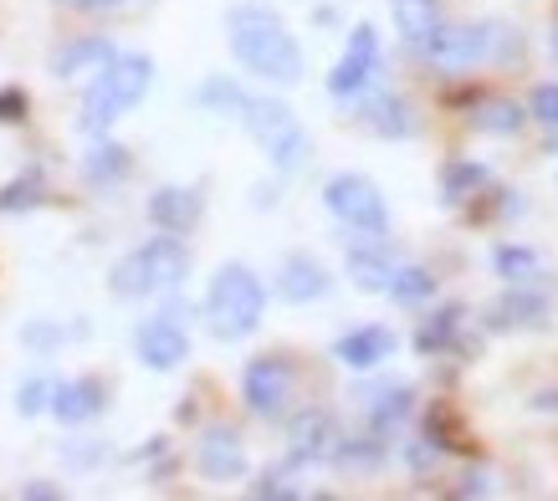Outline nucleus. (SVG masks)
Instances as JSON below:
<instances>
[{"instance_id":"b1692460","label":"nucleus","mask_w":558,"mask_h":501,"mask_svg":"<svg viewBox=\"0 0 558 501\" xmlns=\"http://www.w3.org/2000/svg\"><path fill=\"white\" fill-rule=\"evenodd\" d=\"M389 16H395V32L405 36L410 47H421L440 26V0H389Z\"/></svg>"},{"instance_id":"f704fd0d","label":"nucleus","mask_w":558,"mask_h":501,"mask_svg":"<svg viewBox=\"0 0 558 501\" xmlns=\"http://www.w3.org/2000/svg\"><path fill=\"white\" fill-rule=\"evenodd\" d=\"M51 379H32V384H21V394H16V410L21 415H41V410H47L51 404Z\"/></svg>"},{"instance_id":"aec40b11","label":"nucleus","mask_w":558,"mask_h":501,"mask_svg":"<svg viewBox=\"0 0 558 501\" xmlns=\"http://www.w3.org/2000/svg\"><path fill=\"white\" fill-rule=\"evenodd\" d=\"M119 51L108 36H72L68 47L51 57V77H62V83H77V77H98L108 62H113Z\"/></svg>"},{"instance_id":"2f4dec72","label":"nucleus","mask_w":558,"mask_h":501,"mask_svg":"<svg viewBox=\"0 0 558 501\" xmlns=\"http://www.w3.org/2000/svg\"><path fill=\"white\" fill-rule=\"evenodd\" d=\"M527 123H538V129H554L558 134V83H538L527 93Z\"/></svg>"},{"instance_id":"20e7f679","label":"nucleus","mask_w":558,"mask_h":501,"mask_svg":"<svg viewBox=\"0 0 558 501\" xmlns=\"http://www.w3.org/2000/svg\"><path fill=\"white\" fill-rule=\"evenodd\" d=\"M262 318H267V282L246 261H226L205 292V328L220 343H241L262 328Z\"/></svg>"},{"instance_id":"f03ea898","label":"nucleus","mask_w":558,"mask_h":501,"mask_svg":"<svg viewBox=\"0 0 558 501\" xmlns=\"http://www.w3.org/2000/svg\"><path fill=\"white\" fill-rule=\"evenodd\" d=\"M425 62L446 77H472L476 68H508L523 62V32L508 21H457L446 26L440 21L430 41H421Z\"/></svg>"},{"instance_id":"f257e3e1","label":"nucleus","mask_w":558,"mask_h":501,"mask_svg":"<svg viewBox=\"0 0 558 501\" xmlns=\"http://www.w3.org/2000/svg\"><path fill=\"white\" fill-rule=\"evenodd\" d=\"M226 41L241 68L271 87H298L303 83V47L288 32V21L267 11V5H231L226 11Z\"/></svg>"},{"instance_id":"1a4fd4ad","label":"nucleus","mask_w":558,"mask_h":501,"mask_svg":"<svg viewBox=\"0 0 558 501\" xmlns=\"http://www.w3.org/2000/svg\"><path fill=\"white\" fill-rule=\"evenodd\" d=\"M134 353H138V364L154 368V374H170V368L185 364L190 333H185V322H180V307H165V313H154V318L138 322Z\"/></svg>"},{"instance_id":"7c9ffc66","label":"nucleus","mask_w":558,"mask_h":501,"mask_svg":"<svg viewBox=\"0 0 558 501\" xmlns=\"http://www.w3.org/2000/svg\"><path fill=\"white\" fill-rule=\"evenodd\" d=\"M246 98H252V93H241L231 77H210V83L201 87V108H210V113H220V118H241Z\"/></svg>"},{"instance_id":"bb28decb","label":"nucleus","mask_w":558,"mask_h":501,"mask_svg":"<svg viewBox=\"0 0 558 501\" xmlns=\"http://www.w3.org/2000/svg\"><path fill=\"white\" fill-rule=\"evenodd\" d=\"M385 297H395L400 307H425V302L436 297V271H425V267H395V271H389Z\"/></svg>"},{"instance_id":"a211bd4d","label":"nucleus","mask_w":558,"mask_h":501,"mask_svg":"<svg viewBox=\"0 0 558 501\" xmlns=\"http://www.w3.org/2000/svg\"><path fill=\"white\" fill-rule=\"evenodd\" d=\"M277 292L292 302V307H303V302H323L333 292V277L323 267L318 256H307V250H292L282 271H277Z\"/></svg>"},{"instance_id":"ea45409f","label":"nucleus","mask_w":558,"mask_h":501,"mask_svg":"<svg viewBox=\"0 0 558 501\" xmlns=\"http://www.w3.org/2000/svg\"><path fill=\"white\" fill-rule=\"evenodd\" d=\"M533 410H538V415H558V389H538V394H533Z\"/></svg>"},{"instance_id":"4c0bfd02","label":"nucleus","mask_w":558,"mask_h":501,"mask_svg":"<svg viewBox=\"0 0 558 501\" xmlns=\"http://www.w3.org/2000/svg\"><path fill=\"white\" fill-rule=\"evenodd\" d=\"M68 11H119V5H134V0H57Z\"/></svg>"},{"instance_id":"a878e982","label":"nucleus","mask_w":558,"mask_h":501,"mask_svg":"<svg viewBox=\"0 0 558 501\" xmlns=\"http://www.w3.org/2000/svg\"><path fill=\"white\" fill-rule=\"evenodd\" d=\"M410 415H415V389L410 384H389L369 400V430L374 435H395Z\"/></svg>"},{"instance_id":"f8f14e48","label":"nucleus","mask_w":558,"mask_h":501,"mask_svg":"<svg viewBox=\"0 0 558 501\" xmlns=\"http://www.w3.org/2000/svg\"><path fill=\"white\" fill-rule=\"evenodd\" d=\"M461 118H466V129L482 138H518L527 129L523 102L512 98V93H487V87H476L472 98H466Z\"/></svg>"},{"instance_id":"c756f323","label":"nucleus","mask_w":558,"mask_h":501,"mask_svg":"<svg viewBox=\"0 0 558 501\" xmlns=\"http://www.w3.org/2000/svg\"><path fill=\"white\" fill-rule=\"evenodd\" d=\"M47 200V174L41 169H26L21 180H11L0 190V216H16V210H36Z\"/></svg>"},{"instance_id":"473e14b6","label":"nucleus","mask_w":558,"mask_h":501,"mask_svg":"<svg viewBox=\"0 0 558 501\" xmlns=\"http://www.w3.org/2000/svg\"><path fill=\"white\" fill-rule=\"evenodd\" d=\"M246 491H252L256 501H292V497H303V486L288 481V471H267V476H256Z\"/></svg>"},{"instance_id":"412c9836","label":"nucleus","mask_w":558,"mask_h":501,"mask_svg":"<svg viewBox=\"0 0 558 501\" xmlns=\"http://www.w3.org/2000/svg\"><path fill=\"white\" fill-rule=\"evenodd\" d=\"M461 333H466V307L461 302H446V307H436L430 318H421V328H415V353L421 358H440V353H457L461 349Z\"/></svg>"},{"instance_id":"9b49d317","label":"nucleus","mask_w":558,"mask_h":501,"mask_svg":"<svg viewBox=\"0 0 558 501\" xmlns=\"http://www.w3.org/2000/svg\"><path fill=\"white\" fill-rule=\"evenodd\" d=\"M374 68H379V32L364 21V26L349 32V47H343V57L333 62V72H328V93H333V98H359V93L369 87Z\"/></svg>"},{"instance_id":"7ed1b4c3","label":"nucleus","mask_w":558,"mask_h":501,"mask_svg":"<svg viewBox=\"0 0 558 501\" xmlns=\"http://www.w3.org/2000/svg\"><path fill=\"white\" fill-rule=\"evenodd\" d=\"M185 277H190V246L180 235L159 231L154 241H144V246H134L129 256L113 261L108 286H113V297H123V302H144V297L174 292Z\"/></svg>"},{"instance_id":"4468645a","label":"nucleus","mask_w":558,"mask_h":501,"mask_svg":"<svg viewBox=\"0 0 558 501\" xmlns=\"http://www.w3.org/2000/svg\"><path fill=\"white\" fill-rule=\"evenodd\" d=\"M195 466L205 481H241L246 476V445L231 425H210L195 445Z\"/></svg>"},{"instance_id":"5701e85b","label":"nucleus","mask_w":558,"mask_h":501,"mask_svg":"<svg viewBox=\"0 0 558 501\" xmlns=\"http://www.w3.org/2000/svg\"><path fill=\"white\" fill-rule=\"evenodd\" d=\"M482 184H492V169L476 164V159H446V164H440V200L457 205V210L472 200Z\"/></svg>"},{"instance_id":"a19ab883","label":"nucleus","mask_w":558,"mask_h":501,"mask_svg":"<svg viewBox=\"0 0 558 501\" xmlns=\"http://www.w3.org/2000/svg\"><path fill=\"white\" fill-rule=\"evenodd\" d=\"M548 51H554V62H558V21H554V32H548Z\"/></svg>"},{"instance_id":"c9c22d12","label":"nucleus","mask_w":558,"mask_h":501,"mask_svg":"<svg viewBox=\"0 0 558 501\" xmlns=\"http://www.w3.org/2000/svg\"><path fill=\"white\" fill-rule=\"evenodd\" d=\"M26 108H32L26 87H0V123H26Z\"/></svg>"},{"instance_id":"6ab92c4d","label":"nucleus","mask_w":558,"mask_h":501,"mask_svg":"<svg viewBox=\"0 0 558 501\" xmlns=\"http://www.w3.org/2000/svg\"><path fill=\"white\" fill-rule=\"evenodd\" d=\"M51 415L62 419V425H87V419H98L102 410H108V384L102 379H68V384L51 389Z\"/></svg>"},{"instance_id":"ddd939ff","label":"nucleus","mask_w":558,"mask_h":501,"mask_svg":"<svg viewBox=\"0 0 558 501\" xmlns=\"http://www.w3.org/2000/svg\"><path fill=\"white\" fill-rule=\"evenodd\" d=\"M548 318V292L533 282H508V292L487 307L482 328L487 333H518V328H538Z\"/></svg>"},{"instance_id":"cd10ccee","label":"nucleus","mask_w":558,"mask_h":501,"mask_svg":"<svg viewBox=\"0 0 558 501\" xmlns=\"http://www.w3.org/2000/svg\"><path fill=\"white\" fill-rule=\"evenodd\" d=\"M129 169H134V159H129V149H123V144H98V149L83 159V180L108 190V184H119Z\"/></svg>"},{"instance_id":"f3484780","label":"nucleus","mask_w":558,"mask_h":501,"mask_svg":"<svg viewBox=\"0 0 558 501\" xmlns=\"http://www.w3.org/2000/svg\"><path fill=\"white\" fill-rule=\"evenodd\" d=\"M421 435L436 445L440 455H476V435L461 419V410L451 400H430L421 415Z\"/></svg>"},{"instance_id":"4be33fe9","label":"nucleus","mask_w":558,"mask_h":501,"mask_svg":"<svg viewBox=\"0 0 558 501\" xmlns=\"http://www.w3.org/2000/svg\"><path fill=\"white\" fill-rule=\"evenodd\" d=\"M359 123H364L369 134H379V138H410L415 129H421V123H415V113H410V102L400 98V93H369V98H364Z\"/></svg>"},{"instance_id":"dca6fc26","label":"nucleus","mask_w":558,"mask_h":501,"mask_svg":"<svg viewBox=\"0 0 558 501\" xmlns=\"http://www.w3.org/2000/svg\"><path fill=\"white\" fill-rule=\"evenodd\" d=\"M395 328H385V322H364V328H354V333H343L339 343H333V358H339L343 368H354V374H369V368H379L385 358H395Z\"/></svg>"},{"instance_id":"423d86ee","label":"nucleus","mask_w":558,"mask_h":501,"mask_svg":"<svg viewBox=\"0 0 558 501\" xmlns=\"http://www.w3.org/2000/svg\"><path fill=\"white\" fill-rule=\"evenodd\" d=\"M307 394V368L292 353H256L252 364L241 368V404L256 419H288Z\"/></svg>"},{"instance_id":"e433bc0d","label":"nucleus","mask_w":558,"mask_h":501,"mask_svg":"<svg viewBox=\"0 0 558 501\" xmlns=\"http://www.w3.org/2000/svg\"><path fill=\"white\" fill-rule=\"evenodd\" d=\"M487 491H492V476L482 466L466 471V476H461V486H451V497H487Z\"/></svg>"},{"instance_id":"2eb2a0df","label":"nucleus","mask_w":558,"mask_h":501,"mask_svg":"<svg viewBox=\"0 0 558 501\" xmlns=\"http://www.w3.org/2000/svg\"><path fill=\"white\" fill-rule=\"evenodd\" d=\"M205 216V195L201 190H185V184H165L149 195V220L154 231H170V235H190Z\"/></svg>"},{"instance_id":"6e6552de","label":"nucleus","mask_w":558,"mask_h":501,"mask_svg":"<svg viewBox=\"0 0 558 501\" xmlns=\"http://www.w3.org/2000/svg\"><path fill=\"white\" fill-rule=\"evenodd\" d=\"M323 205H328V216L339 220V225L369 235V241H385L389 235V205L369 174H354V169L333 174V180L323 184Z\"/></svg>"},{"instance_id":"58836bf2","label":"nucleus","mask_w":558,"mask_h":501,"mask_svg":"<svg viewBox=\"0 0 558 501\" xmlns=\"http://www.w3.org/2000/svg\"><path fill=\"white\" fill-rule=\"evenodd\" d=\"M21 497H26V501H57V497H62V486L32 481V486H21Z\"/></svg>"},{"instance_id":"c85d7f7f","label":"nucleus","mask_w":558,"mask_h":501,"mask_svg":"<svg viewBox=\"0 0 558 501\" xmlns=\"http://www.w3.org/2000/svg\"><path fill=\"white\" fill-rule=\"evenodd\" d=\"M492 271L502 277V282H538V250L533 246H512V241H502V246H492Z\"/></svg>"},{"instance_id":"393cba45","label":"nucleus","mask_w":558,"mask_h":501,"mask_svg":"<svg viewBox=\"0 0 558 501\" xmlns=\"http://www.w3.org/2000/svg\"><path fill=\"white\" fill-rule=\"evenodd\" d=\"M389 271H395V261H389L385 241H369V246L349 250V282H354L359 292H385Z\"/></svg>"},{"instance_id":"39448f33","label":"nucleus","mask_w":558,"mask_h":501,"mask_svg":"<svg viewBox=\"0 0 558 501\" xmlns=\"http://www.w3.org/2000/svg\"><path fill=\"white\" fill-rule=\"evenodd\" d=\"M154 83V57H144V51H119L108 68L87 83V98H83V118H77V129L83 134H108L113 123H119L129 108H134L144 93H149Z\"/></svg>"},{"instance_id":"9d476101","label":"nucleus","mask_w":558,"mask_h":501,"mask_svg":"<svg viewBox=\"0 0 558 501\" xmlns=\"http://www.w3.org/2000/svg\"><path fill=\"white\" fill-rule=\"evenodd\" d=\"M288 440H292V466H328L343 430L323 404H298L288 419Z\"/></svg>"},{"instance_id":"0eeeda50","label":"nucleus","mask_w":558,"mask_h":501,"mask_svg":"<svg viewBox=\"0 0 558 501\" xmlns=\"http://www.w3.org/2000/svg\"><path fill=\"white\" fill-rule=\"evenodd\" d=\"M241 123H246V134L262 144V154H267L271 164L282 169V174H298V169L307 164V154H313V144H307V129L292 118L288 102L277 98H246V108H241Z\"/></svg>"},{"instance_id":"72a5a7b5","label":"nucleus","mask_w":558,"mask_h":501,"mask_svg":"<svg viewBox=\"0 0 558 501\" xmlns=\"http://www.w3.org/2000/svg\"><path fill=\"white\" fill-rule=\"evenodd\" d=\"M405 461H410V471H415L421 481H430V476H436V471H440V451H436V445H430V440H425V435H421V440H410V445H405Z\"/></svg>"}]
</instances>
